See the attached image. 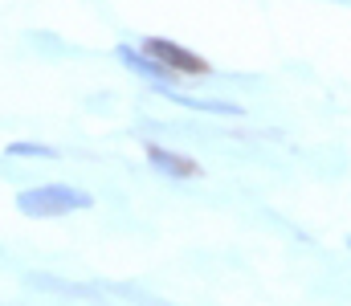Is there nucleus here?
I'll list each match as a JSON object with an SVG mask.
<instances>
[{
  "label": "nucleus",
  "instance_id": "1",
  "mask_svg": "<svg viewBox=\"0 0 351 306\" xmlns=\"http://www.w3.org/2000/svg\"><path fill=\"white\" fill-rule=\"evenodd\" d=\"M12 204L29 220H58V216H70V212H90L94 192L78 188V184H37V188H21Z\"/></svg>",
  "mask_w": 351,
  "mask_h": 306
},
{
  "label": "nucleus",
  "instance_id": "2",
  "mask_svg": "<svg viewBox=\"0 0 351 306\" xmlns=\"http://www.w3.org/2000/svg\"><path fill=\"white\" fill-rule=\"evenodd\" d=\"M25 286L29 290H41V294H58V298H82V303H94V298H143L135 286H106V282H70V278H53V274H25Z\"/></svg>",
  "mask_w": 351,
  "mask_h": 306
},
{
  "label": "nucleus",
  "instance_id": "3",
  "mask_svg": "<svg viewBox=\"0 0 351 306\" xmlns=\"http://www.w3.org/2000/svg\"><path fill=\"white\" fill-rule=\"evenodd\" d=\"M143 49H147L152 58H160L168 70H176L180 78H213L208 58H200L196 49L180 45V41H172V37H143Z\"/></svg>",
  "mask_w": 351,
  "mask_h": 306
},
{
  "label": "nucleus",
  "instance_id": "4",
  "mask_svg": "<svg viewBox=\"0 0 351 306\" xmlns=\"http://www.w3.org/2000/svg\"><path fill=\"white\" fill-rule=\"evenodd\" d=\"M143 160H147V168H152L156 176H164V180H200V176H204V168H200L192 155H184V151H176V147H164V143H147V147H143Z\"/></svg>",
  "mask_w": 351,
  "mask_h": 306
},
{
  "label": "nucleus",
  "instance_id": "5",
  "mask_svg": "<svg viewBox=\"0 0 351 306\" xmlns=\"http://www.w3.org/2000/svg\"><path fill=\"white\" fill-rule=\"evenodd\" d=\"M152 94L172 106H184V110H196V114H217V118H245V106L241 102H229V99H196V94H184L176 90V82H160L152 86Z\"/></svg>",
  "mask_w": 351,
  "mask_h": 306
},
{
  "label": "nucleus",
  "instance_id": "6",
  "mask_svg": "<svg viewBox=\"0 0 351 306\" xmlns=\"http://www.w3.org/2000/svg\"><path fill=\"white\" fill-rule=\"evenodd\" d=\"M114 58H119V66H123V70H131V74H135V78H143L147 86H160V82H184L176 70H168L160 58H152L143 45L135 49V45H127V41H123V45H114Z\"/></svg>",
  "mask_w": 351,
  "mask_h": 306
},
{
  "label": "nucleus",
  "instance_id": "7",
  "mask_svg": "<svg viewBox=\"0 0 351 306\" xmlns=\"http://www.w3.org/2000/svg\"><path fill=\"white\" fill-rule=\"evenodd\" d=\"M8 160H62V151L53 143H41V139H12L4 147Z\"/></svg>",
  "mask_w": 351,
  "mask_h": 306
},
{
  "label": "nucleus",
  "instance_id": "8",
  "mask_svg": "<svg viewBox=\"0 0 351 306\" xmlns=\"http://www.w3.org/2000/svg\"><path fill=\"white\" fill-rule=\"evenodd\" d=\"M331 4H351V0H331Z\"/></svg>",
  "mask_w": 351,
  "mask_h": 306
},
{
  "label": "nucleus",
  "instance_id": "9",
  "mask_svg": "<svg viewBox=\"0 0 351 306\" xmlns=\"http://www.w3.org/2000/svg\"><path fill=\"white\" fill-rule=\"evenodd\" d=\"M348 253H351V233H348Z\"/></svg>",
  "mask_w": 351,
  "mask_h": 306
}]
</instances>
